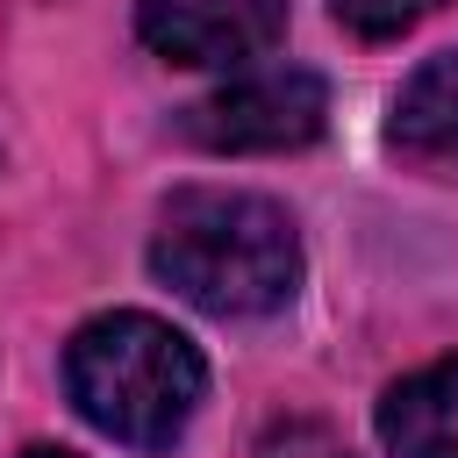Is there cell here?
Instances as JSON below:
<instances>
[{"mask_svg": "<svg viewBox=\"0 0 458 458\" xmlns=\"http://www.w3.org/2000/svg\"><path fill=\"white\" fill-rule=\"evenodd\" d=\"M150 272L208 315H272L301 286L293 215L236 186H179L157 208Z\"/></svg>", "mask_w": 458, "mask_h": 458, "instance_id": "6da1fadb", "label": "cell"}, {"mask_svg": "<svg viewBox=\"0 0 458 458\" xmlns=\"http://www.w3.org/2000/svg\"><path fill=\"white\" fill-rule=\"evenodd\" d=\"M64 386H72V408L100 437H114L129 451H165L193 422L208 365H200L193 336H179L172 322H157L143 308H114V315H93L72 329Z\"/></svg>", "mask_w": 458, "mask_h": 458, "instance_id": "7a4b0ae2", "label": "cell"}, {"mask_svg": "<svg viewBox=\"0 0 458 458\" xmlns=\"http://www.w3.org/2000/svg\"><path fill=\"white\" fill-rule=\"evenodd\" d=\"M322 122H329V86L301 64H279V72H243L222 93L193 100L179 129L208 150H301L322 136Z\"/></svg>", "mask_w": 458, "mask_h": 458, "instance_id": "3957f363", "label": "cell"}, {"mask_svg": "<svg viewBox=\"0 0 458 458\" xmlns=\"http://www.w3.org/2000/svg\"><path fill=\"white\" fill-rule=\"evenodd\" d=\"M136 36L172 64H250L286 36V0H136Z\"/></svg>", "mask_w": 458, "mask_h": 458, "instance_id": "277c9868", "label": "cell"}, {"mask_svg": "<svg viewBox=\"0 0 458 458\" xmlns=\"http://www.w3.org/2000/svg\"><path fill=\"white\" fill-rule=\"evenodd\" d=\"M386 458H458V358H437L379 394Z\"/></svg>", "mask_w": 458, "mask_h": 458, "instance_id": "5b68a950", "label": "cell"}, {"mask_svg": "<svg viewBox=\"0 0 458 458\" xmlns=\"http://www.w3.org/2000/svg\"><path fill=\"white\" fill-rule=\"evenodd\" d=\"M394 150L429 165V172H458V50L429 57L401 93H394V122H386Z\"/></svg>", "mask_w": 458, "mask_h": 458, "instance_id": "8992f818", "label": "cell"}, {"mask_svg": "<svg viewBox=\"0 0 458 458\" xmlns=\"http://www.w3.org/2000/svg\"><path fill=\"white\" fill-rule=\"evenodd\" d=\"M329 7H336V21H344L351 36L386 43V36H408L422 14H437L444 0H329Z\"/></svg>", "mask_w": 458, "mask_h": 458, "instance_id": "52a82bcc", "label": "cell"}, {"mask_svg": "<svg viewBox=\"0 0 458 458\" xmlns=\"http://www.w3.org/2000/svg\"><path fill=\"white\" fill-rule=\"evenodd\" d=\"M258 458H351V444H344L329 422L293 415V422H272V429L258 437Z\"/></svg>", "mask_w": 458, "mask_h": 458, "instance_id": "ba28073f", "label": "cell"}, {"mask_svg": "<svg viewBox=\"0 0 458 458\" xmlns=\"http://www.w3.org/2000/svg\"><path fill=\"white\" fill-rule=\"evenodd\" d=\"M21 458H79V451H57V444H29Z\"/></svg>", "mask_w": 458, "mask_h": 458, "instance_id": "9c48e42d", "label": "cell"}]
</instances>
